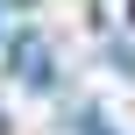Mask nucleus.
<instances>
[{
	"label": "nucleus",
	"mask_w": 135,
	"mask_h": 135,
	"mask_svg": "<svg viewBox=\"0 0 135 135\" xmlns=\"http://www.w3.org/2000/svg\"><path fill=\"white\" fill-rule=\"evenodd\" d=\"M78 135H121V128H114L107 114H78Z\"/></svg>",
	"instance_id": "f257e3e1"
}]
</instances>
